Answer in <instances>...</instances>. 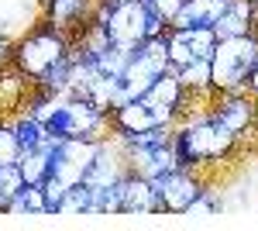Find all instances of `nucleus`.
Wrapping results in <instances>:
<instances>
[{"label":"nucleus","instance_id":"nucleus-13","mask_svg":"<svg viewBox=\"0 0 258 231\" xmlns=\"http://www.w3.org/2000/svg\"><path fill=\"white\" fill-rule=\"evenodd\" d=\"M227 4H231V0H186L182 11L172 18L169 28H197V24L214 28V21L227 11Z\"/></svg>","mask_w":258,"mask_h":231},{"label":"nucleus","instance_id":"nucleus-8","mask_svg":"<svg viewBox=\"0 0 258 231\" xmlns=\"http://www.w3.org/2000/svg\"><path fill=\"white\" fill-rule=\"evenodd\" d=\"M210 117L224 124L231 135L244 138L255 131V97L251 94H217L210 100Z\"/></svg>","mask_w":258,"mask_h":231},{"label":"nucleus","instance_id":"nucleus-24","mask_svg":"<svg viewBox=\"0 0 258 231\" xmlns=\"http://www.w3.org/2000/svg\"><path fill=\"white\" fill-rule=\"evenodd\" d=\"M248 94L258 97V59H255V66L248 69Z\"/></svg>","mask_w":258,"mask_h":231},{"label":"nucleus","instance_id":"nucleus-10","mask_svg":"<svg viewBox=\"0 0 258 231\" xmlns=\"http://www.w3.org/2000/svg\"><path fill=\"white\" fill-rule=\"evenodd\" d=\"M117 187H120V214H162L159 193L152 187V179L127 173Z\"/></svg>","mask_w":258,"mask_h":231},{"label":"nucleus","instance_id":"nucleus-14","mask_svg":"<svg viewBox=\"0 0 258 231\" xmlns=\"http://www.w3.org/2000/svg\"><path fill=\"white\" fill-rule=\"evenodd\" d=\"M179 83H182V90L189 97H197V100H214V79H210V59H189L186 66H179L176 69Z\"/></svg>","mask_w":258,"mask_h":231},{"label":"nucleus","instance_id":"nucleus-16","mask_svg":"<svg viewBox=\"0 0 258 231\" xmlns=\"http://www.w3.org/2000/svg\"><path fill=\"white\" fill-rule=\"evenodd\" d=\"M86 100H90L97 111H103V114L117 111L120 104H124V86H120V76H107V73L93 76V83L86 86Z\"/></svg>","mask_w":258,"mask_h":231},{"label":"nucleus","instance_id":"nucleus-1","mask_svg":"<svg viewBox=\"0 0 258 231\" xmlns=\"http://www.w3.org/2000/svg\"><path fill=\"white\" fill-rule=\"evenodd\" d=\"M172 149H176V162L182 169H200L203 173L207 166L227 162L238 152V138L210 117V104H197L193 111H186L176 121Z\"/></svg>","mask_w":258,"mask_h":231},{"label":"nucleus","instance_id":"nucleus-12","mask_svg":"<svg viewBox=\"0 0 258 231\" xmlns=\"http://www.w3.org/2000/svg\"><path fill=\"white\" fill-rule=\"evenodd\" d=\"M31 83H35V79H28L18 66H14V62L0 69V117H11L14 111H21V107H24Z\"/></svg>","mask_w":258,"mask_h":231},{"label":"nucleus","instance_id":"nucleus-5","mask_svg":"<svg viewBox=\"0 0 258 231\" xmlns=\"http://www.w3.org/2000/svg\"><path fill=\"white\" fill-rule=\"evenodd\" d=\"M45 131L55 142H62V138H93V142H103V138L114 135L110 114L97 111L86 97H69V94H59V107L45 121Z\"/></svg>","mask_w":258,"mask_h":231},{"label":"nucleus","instance_id":"nucleus-6","mask_svg":"<svg viewBox=\"0 0 258 231\" xmlns=\"http://www.w3.org/2000/svg\"><path fill=\"white\" fill-rule=\"evenodd\" d=\"M152 187L159 193V204H162V214H186V207L200 197V190L207 187V176L200 169H169L152 179Z\"/></svg>","mask_w":258,"mask_h":231},{"label":"nucleus","instance_id":"nucleus-4","mask_svg":"<svg viewBox=\"0 0 258 231\" xmlns=\"http://www.w3.org/2000/svg\"><path fill=\"white\" fill-rule=\"evenodd\" d=\"M69 45H73L69 35H62V31L52 28V24L38 21V24L28 28L21 38H14L11 62H14L28 79H41L62 56H69Z\"/></svg>","mask_w":258,"mask_h":231},{"label":"nucleus","instance_id":"nucleus-2","mask_svg":"<svg viewBox=\"0 0 258 231\" xmlns=\"http://www.w3.org/2000/svg\"><path fill=\"white\" fill-rule=\"evenodd\" d=\"M97 21L120 49H135L152 35H165V28H169L145 0H100Z\"/></svg>","mask_w":258,"mask_h":231},{"label":"nucleus","instance_id":"nucleus-3","mask_svg":"<svg viewBox=\"0 0 258 231\" xmlns=\"http://www.w3.org/2000/svg\"><path fill=\"white\" fill-rule=\"evenodd\" d=\"M258 59V31L238 38H217L210 56V79L217 94H248V69Z\"/></svg>","mask_w":258,"mask_h":231},{"label":"nucleus","instance_id":"nucleus-15","mask_svg":"<svg viewBox=\"0 0 258 231\" xmlns=\"http://www.w3.org/2000/svg\"><path fill=\"white\" fill-rule=\"evenodd\" d=\"M255 24H251V0H231L227 11L214 21V35L217 38H238L248 35Z\"/></svg>","mask_w":258,"mask_h":231},{"label":"nucleus","instance_id":"nucleus-25","mask_svg":"<svg viewBox=\"0 0 258 231\" xmlns=\"http://www.w3.org/2000/svg\"><path fill=\"white\" fill-rule=\"evenodd\" d=\"M251 24H255V31H258V0H251Z\"/></svg>","mask_w":258,"mask_h":231},{"label":"nucleus","instance_id":"nucleus-19","mask_svg":"<svg viewBox=\"0 0 258 231\" xmlns=\"http://www.w3.org/2000/svg\"><path fill=\"white\" fill-rule=\"evenodd\" d=\"M90 200H93V190L86 187V183H76V187H69L66 197H62L59 204V214H90Z\"/></svg>","mask_w":258,"mask_h":231},{"label":"nucleus","instance_id":"nucleus-27","mask_svg":"<svg viewBox=\"0 0 258 231\" xmlns=\"http://www.w3.org/2000/svg\"><path fill=\"white\" fill-rule=\"evenodd\" d=\"M255 128H258V97H255Z\"/></svg>","mask_w":258,"mask_h":231},{"label":"nucleus","instance_id":"nucleus-9","mask_svg":"<svg viewBox=\"0 0 258 231\" xmlns=\"http://www.w3.org/2000/svg\"><path fill=\"white\" fill-rule=\"evenodd\" d=\"M162 124H176V121L169 114H162V111H155L145 97L124 100L117 111H110L114 135H138V131H152V128H162Z\"/></svg>","mask_w":258,"mask_h":231},{"label":"nucleus","instance_id":"nucleus-18","mask_svg":"<svg viewBox=\"0 0 258 231\" xmlns=\"http://www.w3.org/2000/svg\"><path fill=\"white\" fill-rule=\"evenodd\" d=\"M182 41L189 45V52L193 59H210L214 56V45H217V35H214V28H207V24H197V28H176Z\"/></svg>","mask_w":258,"mask_h":231},{"label":"nucleus","instance_id":"nucleus-23","mask_svg":"<svg viewBox=\"0 0 258 231\" xmlns=\"http://www.w3.org/2000/svg\"><path fill=\"white\" fill-rule=\"evenodd\" d=\"M24 187V176H21L18 162H7V166H0V190H4V197L11 200L14 193Z\"/></svg>","mask_w":258,"mask_h":231},{"label":"nucleus","instance_id":"nucleus-21","mask_svg":"<svg viewBox=\"0 0 258 231\" xmlns=\"http://www.w3.org/2000/svg\"><path fill=\"white\" fill-rule=\"evenodd\" d=\"M21 142L14 135V128H11V121L7 117H0V166H7V162H18L21 159Z\"/></svg>","mask_w":258,"mask_h":231},{"label":"nucleus","instance_id":"nucleus-26","mask_svg":"<svg viewBox=\"0 0 258 231\" xmlns=\"http://www.w3.org/2000/svg\"><path fill=\"white\" fill-rule=\"evenodd\" d=\"M4 207H7V197H4V190H0V214H4Z\"/></svg>","mask_w":258,"mask_h":231},{"label":"nucleus","instance_id":"nucleus-20","mask_svg":"<svg viewBox=\"0 0 258 231\" xmlns=\"http://www.w3.org/2000/svg\"><path fill=\"white\" fill-rule=\"evenodd\" d=\"M217 207H220V197H217V190L207 183L203 190H200V197L186 207V214L182 217H197V221H203V217H214L217 214Z\"/></svg>","mask_w":258,"mask_h":231},{"label":"nucleus","instance_id":"nucleus-17","mask_svg":"<svg viewBox=\"0 0 258 231\" xmlns=\"http://www.w3.org/2000/svg\"><path fill=\"white\" fill-rule=\"evenodd\" d=\"M7 121H11V128H14V135H18L21 149H38V145H45V142H48L45 124H41L35 114H28L24 107H21V111H14Z\"/></svg>","mask_w":258,"mask_h":231},{"label":"nucleus","instance_id":"nucleus-22","mask_svg":"<svg viewBox=\"0 0 258 231\" xmlns=\"http://www.w3.org/2000/svg\"><path fill=\"white\" fill-rule=\"evenodd\" d=\"M38 187H41V193H45V207H48V214H59V204H62V197H66V190H69V183H62L55 173H48Z\"/></svg>","mask_w":258,"mask_h":231},{"label":"nucleus","instance_id":"nucleus-7","mask_svg":"<svg viewBox=\"0 0 258 231\" xmlns=\"http://www.w3.org/2000/svg\"><path fill=\"white\" fill-rule=\"evenodd\" d=\"M97 4L100 0H41L38 4V21L52 24L55 31L76 38L83 28L97 21Z\"/></svg>","mask_w":258,"mask_h":231},{"label":"nucleus","instance_id":"nucleus-11","mask_svg":"<svg viewBox=\"0 0 258 231\" xmlns=\"http://www.w3.org/2000/svg\"><path fill=\"white\" fill-rule=\"evenodd\" d=\"M145 100H148L155 111L169 114L172 121H179V107H182V83H179V76H176V69H172V66L152 79V86H148Z\"/></svg>","mask_w":258,"mask_h":231}]
</instances>
